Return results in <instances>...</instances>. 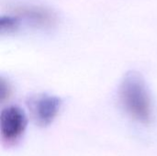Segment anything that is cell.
I'll return each mask as SVG.
<instances>
[{"label":"cell","mask_w":157,"mask_h":156,"mask_svg":"<svg viewBox=\"0 0 157 156\" xmlns=\"http://www.w3.org/2000/svg\"><path fill=\"white\" fill-rule=\"evenodd\" d=\"M120 97L126 112L135 120L148 124L153 116L151 96L141 74L127 73L120 87Z\"/></svg>","instance_id":"6da1fadb"},{"label":"cell","mask_w":157,"mask_h":156,"mask_svg":"<svg viewBox=\"0 0 157 156\" xmlns=\"http://www.w3.org/2000/svg\"><path fill=\"white\" fill-rule=\"evenodd\" d=\"M28 106L34 122L40 127H47L58 115L62 99L55 96L40 94L29 98Z\"/></svg>","instance_id":"7a4b0ae2"},{"label":"cell","mask_w":157,"mask_h":156,"mask_svg":"<svg viewBox=\"0 0 157 156\" xmlns=\"http://www.w3.org/2000/svg\"><path fill=\"white\" fill-rule=\"evenodd\" d=\"M28 125L25 112L17 106H9L2 109L0 114V132L3 141L14 143L19 139Z\"/></svg>","instance_id":"3957f363"},{"label":"cell","mask_w":157,"mask_h":156,"mask_svg":"<svg viewBox=\"0 0 157 156\" xmlns=\"http://www.w3.org/2000/svg\"><path fill=\"white\" fill-rule=\"evenodd\" d=\"M18 17H22L29 23L35 26H50L55 17L50 10L38 6H22L17 7Z\"/></svg>","instance_id":"277c9868"},{"label":"cell","mask_w":157,"mask_h":156,"mask_svg":"<svg viewBox=\"0 0 157 156\" xmlns=\"http://www.w3.org/2000/svg\"><path fill=\"white\" fill-rule=\"evenodd\" d=\"M20 19L17 16H2L0 19V29L1 32H11L17 29Z\"/></svg>","instance_id":"5b68a950"}]
</instances>
